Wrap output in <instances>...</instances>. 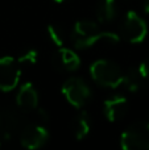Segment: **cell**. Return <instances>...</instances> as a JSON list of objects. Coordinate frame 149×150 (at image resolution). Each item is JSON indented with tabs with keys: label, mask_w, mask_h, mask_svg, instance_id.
I'll list each match as a JSON object with an SVG mask.
<instances>
[{
	"label": "cell",
	"mask_w": 149,
	"mask_h": 150,
	"mask_svg": "<svg viewBox=\"0 0 149 150\" xmlns=\"http://www.w3.org/2000/svg\"><path fill=\"white\" fill-rule=\"evenodd\" d=\"M20 65L11 57L0 58V91L9 92L17 87L20 82Z\"/></svg>",
	"instance_id": "cell-6"
},
{
	"label": "cell",
	"mask_w": 149,
	"mask_h": 150,
	"mask_svg": "<svg viewBox=\"0 0 149 150\" xmlns=\"http://www.w3.org/2000/svg\"><path fill=\"white\" fill-rule=\"evenodd\" d=\"M53 67L61 73H73L81 66V58L74 50L60 46L52 57Z\"/></svg>",
	"instance_id": "cell-8"
},
{
	"label": "cell",
	"mask_w": 149,
	"mask_h": 150,
	"mask_svg": "<svg viewBox=\"0 0 149 150\" xmlns=\"http://www.w3.org/2000/svg\"><path fill=\"white\" fill-rule=\"evenodd\" d=\"M90 75L99 86L116 88L121 86L124 71L118 63L108 59H98L90 66Z\"/></svg>",
	"instance_id": "cell-2"
},
{
	"label": "cell",
	"mask_w": 149,
	"mask_h": 150,
	"mask_svg": "<svg viewBox=\"0 0 149 150\" xmlns=\"http://www.w3.org/2000/svg\"><path fill=\"white\" fill-rule=\"evenodd\" d=\"M119 8L116 0H100L96 5V17L99 23H112L118 17Z\"/></svg>",
	"instance_id": "cell-13"
},
{
	"label": "cell",
	"mask_w": 149,
	"mask_h": 150,
	"mask_svg": "<svg viewBox=\"0 0 149 150\" xmlns=\"http://www.w3.org/2000/svg\"><path fill=\"white\" fill-rule=\"evenodd\" d=\"M0 148H1V137H0Z\"/></svg>",
	"instance_id": "cell-21"
},
{
	"label": "cell",
	"mask_w": 149,
	"mask_h": 150,
	"mask_svg": "<svg viewBox=\"0 0 149 150\" xmlns=\"http://www.w3.org/2000/svg\"><path fill=\"white\" fill-rule=\"evenodd\" d=\"M73 134L75 137V140L81 141L86 137L90 133L91 129V119H90V115L86 111H82L74 117L73 120Z\"/></svg>",
	"instance_id": "cell-14"
},
{
	"label": "cell",
	"mask_w": 149,
	"mask_h": 150,
	"mask_svg": "<svg viewBox=\"0 0 149 150\" xmlns=\"http://www.w3.org/2000/svg\"><path fill=\"white\" fill-rule=\"evenodd\" d=\"M0 116H1V130L4 137H11L15 133L20 130L23 127V116L20 112L15 111L13 108H1L0 109Z\"/></svg>",
	"instance_id": "cell-11"
},
{
	"label": "cell",
	"mask_w": 149,
	"mask_h": 150,
	"mask_svg": "<svg viewBox=\"0 0 149 150\" xmlns=\"http://www.w3.org/2000/svg\"><path fill=\"white\" fill-rule=\"evenodd\" d=\"M140 7H141L143 12L149 13V0H140Z\"/></svg>",
	"instance_id": "cell-18"
},
{
	"label": "cell",
	"mask_w": 149,
	"mask_h": 150,
	"mask_svg": "<svg viewBox=\"0 0 149 150\" xmlns=\"http://www.w3.org/2000/svg\"><path fill=\"white\" fill-rule=\"evenodd\" d=\"M54 1H57V3H65L66 0H54Z\"/></svg>",
	"instance_id": "cell-19"
},
{
	"label": "cell",
	"mask_w": 149,
	"mask_h": 150,
	"mask_svg": "<svg viewBox=\"0 0 149 150\" xmlns=\"http://www.w3.org/2000/svg\"><path fill=\"white\" fill-rule=\"evenodd\" d=\"M49 140V132L45 127L38 124L25 125L21 130L20 142L26 149H40Z\"/></svg>",
	"instance_id": "cell-7"
},
{
	"label": "cell",
	"mask_w": 149,
	"mask_h": 150,
	"mask_svg": "<svg viewBox=\"0 0 149 150\" xmlns=\"http://www.w3.org/2000/svg\"><path fill=\"white\" fill-rule=\"evenodd\" d=\"M38 58V53L34 47H24L17 55L18 65H34Z\"/></svg>",
	"instance_id": "cell-16"
},
{
	"label": "cell",
	"mask_w": 149,
	"mask_h": 150,
	"mask_svg": "<svg viewBox=\"0 0 149 150\" xmlns=\"http://www.w3.org/2000/svg\"><path fill=\"white\" fill-rule=\"evenodd\" d=\"M148 117H149V115H148Z\"/></svg>",
	"instance_id": "cell-22"
},
{
	"label": "cell",
	"mask_w": 149,
	"mask_h": 150,
	"mask_svg": "<svg viewBox=\"0 0 149 150\" xmlns=\"http://www.w3.org/2000/svg\"><path fill=\"white\" fill-rule=\"evenodd\" d=\"M62 93L66 100L75 108H83L91 100V88L82 78L71 76L62 84Z\"/></svg>",
	"instance_id": "cell-5"
},
{
	"label": "cell",
	"mask_w": 149,
	"mask_h": 150,
	"mask_svg": "<svg viewBox=\"0 0 149 150\" xmlns=\"http://www.w3.org/2000/svg\"><path fill=\"white\" fill-rule=\"evenodd\" d=\"M139 70H140V73L143 74V76L145 78V80L149 82V55L141 63H140Z\"/></svg>",
	"instance_id": "cell-17"
},
{
	"label": "cell",
	"mask_w": 149,
	"mask_h": 150,
	"mask_svg": "<svg viewBox=\"0 0 149 150\" xmlns=\"http://www.w3.org/2000/svg\"><path fill=\"white\" fill-rule=\"evenodd\" d=\"M120 146L126 150L149 149V121H139L129 125L121 133Z\"/></svg>",
	"instance_id": "cell-4"
},
{
	"label": "cell",
	"mask_w": 149,
	"mask_h": 150,
	"mask_svg": "<svg viewBox=\"0 0 149 150\" xmlns=\"http://www.w3.org/2000/svg\"><path fill=\"white\" fill-rule=\"evenodd\" d=\"M148 33L145 20L135 11H128L121 18L119 26V37L129 44H140Z\"/></svg>",
	"instance_id": "cell-3"
},
{
	"label": "cell",
	"mask_w": 149,
	"mask_h": 150,
	"mask_svg": "<svg viewBox=\"0 0 149 150\" xmlns=\"http://www.w3.org/2000/svg\"><path fill=\"white\" fill-rule=\"evenodd\" d=\"M0 130H1V116H0Z\"/></svg>",
	"instance_id": "cell-20"
},
{
	"label": "cell",
	"mask_w": 149,
	"mask_h": 150,
	"mask_svg": "<svg viewBox=\"0 0 149 150\" xmlns=\"http://www.w3.org/2000/svg\"><path fill=\"white\" fill-rule=\"evenodd\" d=\"M16 103L21 112H33L38 108V93L32 83L26 82L20 87Z\"/></svg>",
	"instance_id": "cell-10"
},
{
	"label": "cell",
	"mask_w": 149,
	"mask_h": 150,
	"mask_svg": "<svg viewBox=\"0 0 149 150\" xmlns=\"http://www.w3.org/2000/svg\"><path fill=\"white\" fill-rule=\"evenodd\" d=\"M71 41L77 49H89L94 45L106 41L108 44L119 42V34L112 32H106L92 20H79L75 23L71 30Z\"/></svg>",
	"instance_id": "cell-1"
},
{
	"label": "cell",
	"mask_w": 149,
	"mask_h": 150,
	"mask_svg": "<svg viewBox=\"0 0 149 150\" xmlns=\"http://www.w3.org/2000/svg\"><path fill=\"white\" fill-rule=\"evenodd\" d=\"M48 36L55 46H62L66 42V29L60 24H50L46 28Z\"/></svg>",
	"instance_id": "cell-15"
},
{
	"label": "cell",
	"mask_w": 149,
	"mask_h": 150,
	"mask_svg": "<svg viewBox=\"0 0 149 150\" xmlns=\"http://www.w3.org/2000/svg\"><path fill=\"white\" fill-rule=\"evenodd\" d=\"M128 100L121 95H114L103 103V115L111 122L121 120L128 112Z\"/></svg>",
	"instance_id": "cell-9"
},
{
	"label": "cell",
	"mask_w": 149,
	"mask_h": 150,
	"mask_svg": "<svg viewBox=\"0 0 149 150\" xmlns=\"http://www.w3.org/2000/svg\"><path fill=\"white\" fill-rule=\"evenodd\" d=\"M145 83H147V80L143 76V74L140 73L139 67H131L127 71H124L121 86H124L128 91L139 92V91H141L144 88Z\"/></svg>",
	"instance_id": "cell-12"
}]
</instances>
